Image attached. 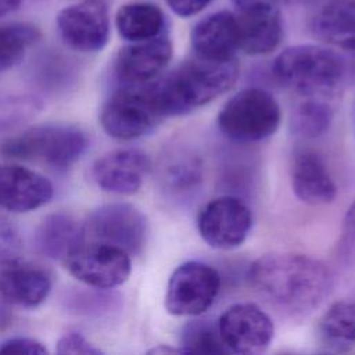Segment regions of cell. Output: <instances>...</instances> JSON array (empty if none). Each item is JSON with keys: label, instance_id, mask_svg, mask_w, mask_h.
Returning <instances> with one entry per match:
<instances>
[{"label": "cell", "instance_id": "cell-1", "mask_svg": "<svg viewBox=\"0 0 355 355\" xmlns=\"http://www.w3.org/2000/svg\"><path fill=\"white\" fill-rule=\"evenodd\" d=\"M252 290L286 316L301 319L331 294L334 277L320 259L297 252H272L257 258L247 273Z\"/></svg>", "mask_w": 355, "mask_h": 355}, {"label": "cell", "instance_id": "cell-2", "mask_svg": "<svg viewBox=\"0 0 355 355\" xmlns=\"http://www.w3.org/2000/svg\"><path fill=\"white\" fill-rule=\"evenodd\" d=\"M237 78L236 58L208 61L194 57L173 72L147 82V89L162 118L180 116L225 94Z\"/></svg>", "mask_w": 355, "mask_h": 355}, {"label": "cell", "instance_id": "cell-3", "mask_svg": "<svg viewBox=\"0 0 355 355\" xmlns=\"http://www.w3.org/2000/svg\"><path fill=\"white\" fill-rule=\"evenodd\" d=\"M275 76L305 97L333 96L345 75L344 60L333 50L316 44L284 49L273 62Z\"/></svg>", "mask_w": 355, "mask_h": 355}, {"label": "cell", "instance_id": "cell-4", "mask_svg": "<svg viewBox=\"0 0 355 355\" xmlns=\"http://www.w3.org/2000/svg\"><path fill=\"white\" fill-rule=\"evenodd\" d=\"M89 137L75 125L46 123L26 129L6 140L1 151L12 158L39 161L51 168L65 169L86 153Z\"/></svg>", "mask_w": 355, "mask_h": 355}, {"label": "cell", "instance_id": "cell-5", "mask_svg": "<svg viewBox=\"0 0 355 355\" xmlns=\"http://www.w3.org/2000/svg\"><path fill=\"white\" fill-rule=\"evenodd\" d=\"M282 110L276 98L259 87L233 94L220 108L219 130L237 143H255L270 137L280 126Z\"/></svg>", "mask_w": 355, "mask_h": 355}, {"label": "cell", "instance_id": "cell-6", "mask_svg": "<svg viewBox=\"0 0 355 355\" xmlns=\"http://www.w3.org/2000/svg\"><path fill=\"white\" fill-rule=\"evenodd\" d=\"M162 116L157 111L147 83L121 85L100 110L103 130L118 140H135L151 133Z\"/></svg>", "mask_w": 355, "mask_h": 355}, {"label": "cell", "instance_id": "cell-7", "mask_svg": "<svg viewBox=\"0 0 355 355\" xmlns=\"http://www.w3.org/2000/svg\"><path fill=\"white\" fill-rule=\"evenodd\" d=\"M85 237L137 255L146 245L148 222L146 215L132 204L112 202L93 209L83 222Z\"/></svg>", "mask_w": 355, "mask_h": 355}, {"label": "cell", "instance_id": "cell-8", "mask_svg": "<svg viewBox=\"0 0 355 355\" xmlns=\"http://www.w3.org/2000/svg\"><path fill=\"white\" fill-rule=\"evenodd\" d=\"M220 288V276L200 261L179 265L169 277L165 308L175 316H200L208 311Z\"/></svg>", "mask_w": 355, "mask_h": 355}, {"label": "cell", "instance_id": "cell-9", "mask_svg": "<svg viewBox=\"0 0 355 355\" xmlns=\"http://www.w3.org/2000/svg\"><path fill=\"white\" fill-rule=\"evenodd\" d=\"M64 265L76 280L97 290L123 284L132 272L130 254L100 241H85L64 261Z\"/></svg>", "mask_w": 355, "mask_h": 355}, {"label": "cell", "instance_id": "cell-10", "mask_svg": "<svg viewBox=\"0 0 355 355\" xmlns=\"http://www.w3.org/2000/svg\"><path fill=\"white\" fill-rule=\"evenodd\" d=\"M216 327L227 352L244 355L263 352L275 334L270 316L252 302H240L226 308Z\"/></svg>", "mask_w": 355, "mask_h": 355}, {"label": "cell", "instance_id": "cell-11", "mask_svg": "<svg viewBox=\"0 0 355 355\" xmlns=\"http://www.w3.org/2000/svg\"><path fill=\"white\" fill-rule=\"evenodd\" d=\"M252 225L250 208L237 197L222 196L207 202L198 214L197 229L201 239L212 248L233 250L240 247Z\"/></svg>", "mask_w": 355, "mask_h": 355}, {"label": "cell", "instance_id": "cell-12", "mask_svg": "<svg viewBox=\"0 0 355 355\" xmlns=\"http://www.w3.org/2000/svg\"><path fill=\"white\" fill-rule=\"evenodd\" d=\"M57 28L68 47L79 53H97L110 37L108 7L103 0L71 4L60 11Z\"/></svg>", "mask_w": 355, "mask_h": 355}, {"label": "cell", "instance_id": "cell-13", "mask_svg": "<svg viewBox=\"0 0 355 355\" xmlns=\"http://www.w3.org/2000/svg\"><path fill=\"white\" fill-rule=\"evenodd\" d=\"M150 166V158L141 150H115L93 164L92 178L103 191L132 196L141 189Z\"/></svg>", "mask_w": 355, "mask_h": 355}, {"label": "cell", "instance_id": "cell-14", "mask_svg": "<svg viewBox=\"0 0 355 355\" xmlns=\"http://www.w3.org/2000/svg\"><path fill=\"white\" fill-rule=\"evenodd\" d=\"M54 196L53 183L26 166L0 165V207L17 214L46 205Z\"/></svg>", "mask_w": 355, "mask_h": 355}, {"label": "cell", "instance_id": "cell-15", "mask_svg": "<svg viewBox=\"0 0 355 355\" xmlns=\"http://www.w3.org/2000/svg\"><path fill=\"white\" fill-rule=\"evenodd\" d=\"M172 43L165 36L132 42L115 58V75L121 85H140L155 79L169 64Z\"/></svg>", "mask_w": 355, "mask_h": 355}, {"label": "cell", "instance_id": "cell-16", "mask_svg": "<svg viewBox=\"0 0 355 355\" xmlns=\"http://www.w3.org/2000/svg\"><path fill=\"white\" fill-rule=\"evenodd\" d=\"M290 178L294 194L305 204L326 205L333 202L337 196V186L324 159L311 148L294 153Z\"/></svg>", "mask_w": 355, "mask_h": 355}, {"label": "cell", "instance_id": "cell-17", "mask_svg": "<svg viewBox=\"0 0 355 355\" xmlns=\"http://www.w3.org/2000/svg\"><path fill=\"white\" fill-rule=\"evenodd\" d=\"M53 287L51 275L33 263L11 261L0 268V297L19 308H36Z\"/></svg>", "mask_w": 355, "mask_h": 355}, {"label": "cell", "instance_id": "cell-18", "mask_svg": "<svg viewBox=\"0 0 355 355\" xmlns=\"http://www.w3.org/2000/svg\"><path fill=\"white\" fill-rule=\"evenodd\" d=\"M239 8V49L250 55L272 53L283 33L279 11L273 4H248Z\"/></svg>", "mask_w": 355, "mask_h": 355}, {"label": "cell", "instance_id": "cell-19", "mask_svg": "<svg viewBox=\"0 0 355 355\" xmlns=\"http://www.w3.org/2000/svg\"><path fill=\"white\" fill-rule=\"evenodd\" d=\"M194 57L208 61L234 58L239 50V29L236 15L218 11L198 21L190 35Z\"/></svg>", "mask_w": 355, "mask_h": 355}, {"label": "cell", "instance_id": "cell-20", "mask_svg": "<svg viewBox=\"0 0 355 355\" xmlns=\"http://www.w3.org/2000/svg\"><path fill=\"white\" fill-rule=\"evenodd\" d=\"M85 241L83 223L64 212L47 215L33 234L35 247L42 255L62 262Z\"/></svg>", "mask_w": 355, "mask_h": 355}, {"label": "cell", "instance_id": "cell-21", "mask_svg": "<svg viewBox=\"0 0 355 355\" xmlns=\"http://www.w3.org/2000/svg\"><path fill=\"white\" fill-rule=\"evenodd\" d=\"M312 29L324 43L355 51V0H330L315 15Z\"/></svg>", "mask_w": 355, "mask_h": 355}, {"label": "cell", "instance_id": "cell-22", "mask_svg": "<svg viewBox=\"0 0 355 355\" xmlns=\"http://www.w3.org/2000/svg\"><path fill=\"white\" fill-rule=\"evenodd\" d=\"M316 338L326 351H351L355 347V301L331 304L318 322Z\"/></svg>", "mask_w": 355, "mask_h": 355}, {"label": "cell", "instance_id": "cell-23", "mask_svg": "<svg viewBox=\"0 0 355 355\" xmlns=\"http://www.w3.org/2000/svg\"><path fill=\"white\" fill-rule=\"evenodd\" d=\"M115 25L125 40L141 42L159 36L165 18L161 8L153 3L132 1L118 10Z\"/></svg>", "mask_w": 355, "mask_h": 355}, {"label": "cell", "instance_id": "cell-24", "mask_svg": "<svg viewBox=\"0 0 355 355\" xmlns=\"http://www.w3.org/2000/svg\"><path fill=\"white\" fill-rule=\"evenodd\" d=\"M333 122V110L318 97H306L291 114L290 128L297 136L315 139L324 135Z\"/></svg>", "mask_w": 355, "mask_h": 355}, {"label": "cell", "instance_id": "cell-25", "mask_svg": "<svg viewBox=\"0 0 355 355\" xmlns=\"http://www.w3.org/2000/svg\"><path fill=\"white\" fill-rule=\"evenodd\" d=\"M39 39V29L31 24L0 26V73L17 67Z\"/></svg>", "mask_w": 355, "mask_h": 355}, {"label": "cell", "instance_id": "cell-26", "mask_svg": "<svg viewBox=\"0 0 355 355\" xmlns=\"http://www.w3.org/2000/svg\"><path fill=\"white\" fill-rule=\"evenodd\" d=\"M180 348L184 354H226L216 323L208 319L187 322L180 333Z\"/></svg>", "mask_w": 355, "mask_h": 355}, {"label": "cell", "instance_id": "cell-27", "mask_svg": "<svg viewBox=\"0 0 355 355\" xmlns=\"http://www.w3.org/2000/svg\"><path fill=\"white\" fill-rule=\"evenodd\" d=\"M57 354L61 355H100L103 354V351L97 347H94V344H92L85 336H82L78 331H68L65 334H62L58 341H57V348H55Z\"/></svg>", "mask_w": 355, "mask_h": 355}, {"label": "cell", "instance_id": "cell-28", "mask_svg": "<svg viewBox=\"0 0 355 355\" xmlns=\"http://www.w3.org/2000/svg\"><path fill=\"white\" fill-rule=\"evenodd\" d=\"M47 352L43 343L31 337H11L0 343V354L6 355H43Z\"/></svg>", "mask_w": 355, "mask_h": 355}, {"label": "cell", "instance_id": "cell-29", "mask_svg": "<svg viewBox=\"0 0 355 355\" xmlns=\"http://www.w3.org/2000/svg\"><path fill=\"white\" fill-rule=\"evenodd\" d=\"M211 1L212 0H165L173 12L183 18L201 12Z\"/></svg>", "mask_w": 355, "mask_h": 355}, {"label": "cell", "instance_id": "cell-30", "mask_svg": "<svg viewBox=\"0 0 355 355\" xmlns=\"http://www.w3.org/2000/svg\"><path fill=\"white\" fill-rule=\"evenodd\" d=\"M343 241L347 244L355 241V202L348 208L343 220Z\"/></svg>", "mask_w": 355, "mask_h": 355}, {"label": "cell", "instance_id": "cell-31", "mask_svg": "<svg viewBox=\"0 0 355 355\" xmlns=\"http://www.w3.org/2000/svg\"><path fill=\"white\" fill-rule=\"evenodd\" d=\"M22 0H0V18L15 11Z\"/></svg>", "mask_w": 355, "mask_h": 355}, {"label": "cell", "instance_id": "cell-32", "mask_svg": "<svg viewBox=\"0 0 355 355\" xmlns=\"http://www.w3.org/2000/svg\"><path fill=\"white\" fill-rule=\"evenodd\" d=\"M277 0H236L239 7H244L248 4H275Z\"/></svg>", "mask_w": 355, "mask_h": 355}]
</instances>
